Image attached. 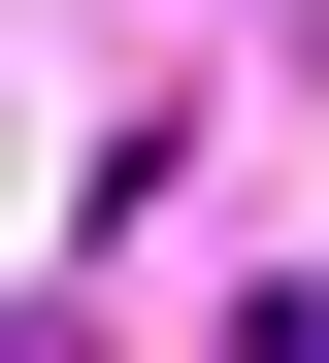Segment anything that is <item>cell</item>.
Masks as SVG:
<instances>
[{"mask_svg":"<svg viewBox=\"0 0 329 363\" xmlns=\"http://www.w3.org/2000/svg\"><path fill=\"white\" fill-rule=\"evenodd\" d=\"M0 363H66V330H0Z\"/></svg>","mask_w":329,"mask_h":363,"instance_id":"cell-1","label":"cell"}]
</instances>
